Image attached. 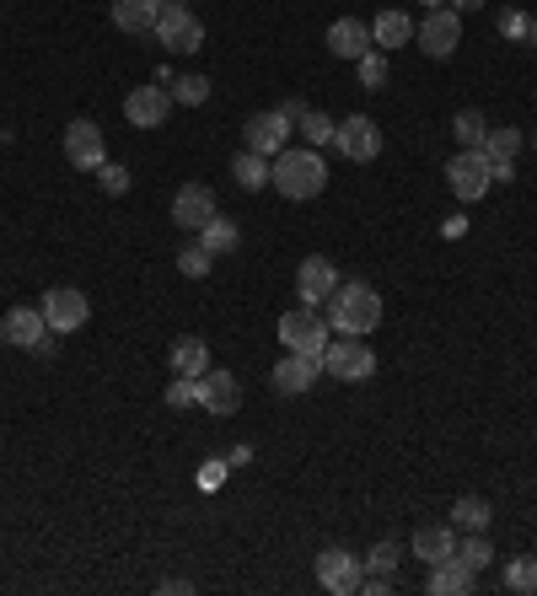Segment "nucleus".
<instances>
[{
    "mask_svg": "<svg viewBox=\"0 0 537 596\" xmlns=\"http://www.w3.org/2000/svg\"><path fill=\"white\" fill-rule=\"evenodd\" d=\"M408 38H414V22H408L403 11H382V16L371 22V44H377V49H398Z\"/></svg>",
    "mask_w": 537,
    "mask_h": 596,
    "instance_id": "obj_26",
    "label": "nucleus"
},
{
    "mask_svg": "<svg viewBox=\"0 0 537 596\" xmlns=\"http://www.w3.org/2000/svg\"><path fill=\"white\" fill-rule=\"evenodd\" d=\"M452 11H484V0H452Z\"/></svg>",
    "mask_w": 537,
    "mask_h": 596,
    "instance_id": "obj_42",
    "label": "nucleus"
},
{
    "mask_svg": "<svg viewBox=\"0 0 537 596\" xmlns=\"http://www.w3.org/2000/svg\"><path fill=\"white\" fill-rule=\"evenodd\" d=\"M318 377H323V360H318V355H296V349H285V355L274 360V388H279L285 397L312 393Z\"/></svg>",
    "mask_w": 537,
    "mask_h": 596,
    "instance_id": "obj_13",
    "label": "nucleus"
},
{
    "mask_svg": "<svg viewBox=\"0 0 537 596\" xmlns=\"http://www.w3.org/2000/svg\"><path fill=\"white\" fill-rule=\"evenodd\" d=\"M329 49H334L338 60H360V55L377 49V44H371V27H366L360 16H338L334 27H329Z\"/></svg>",
    "mask_w": 537,
    "mask_h": 596,
    "instance_id": "obj_21",
    "label": "nucleus"
},
{
    "mask_svg": "<svg viewBox=\"0 0 537 596\" xmlns=\"http://www.w3.org/2000/svg\"><path fill=\"white\" fill-rule=\"evenodd\" d=\"M500 33L505 38H527V16L522 11H500Z\"/></svg>",
    "mask_w": 537,
    "mask_h": 596,
    "instance_id": "obj_39",
    "label": "nucleus"
},
{
    "mask_svg": "<svg viewBox=\"0 0 537 596\" xmlns=\"http://www.w3.org/2000/svg\"><path fill=\"white\" fill-rule=\"evenodd\" d=\"M489 162H484V151H457L452 162H446V189L463 199V204H473V199L489 194Z\"/></svg>",
    "mask_w": 537,
    "mask_h": 596,
    "instance_id": "obj_8",
    "label": "nucleus"
},
{
    "mask_svg": "<svg viewBox=\"0 0 537 596\" xmlns=\"http://www.w3.org/2000/svg\"><path fill=\"white\" fill-rule=\"evenodd\" d=\"M329 312V329L338 333H355V338H366V333L382 329V296L366 285V279H338V290L323 301Z\"/></svg>",
    "mask_w": 537,
    "mask_h": 596,
    "instance_id": "obj_1",
    "label": "nucleus"
},
{
    "mask_svg": "<svg viewBox=\"0 0 537 596\" xmlns=\"http://www.w3.org/2000/svg\"><path fill=\"white\" fill-rule=\"evenodd\" d=\"M527 38H533V49H537V16H533V22H527Z\"/></svg>",
    "mask_w": 537,
    "mask_h": 596,
    "instance_id": "obj_43",
    "label": "nucleus"
},
{
    "mask_svg": "<svg viewBox=\"0 0 537 596\" xmlns=\"http://www.w3.org/2000/svg\"><path fill=\"white\" fill-rule=\"evenodd\" d=\"M489 500H478V494H463L457 505H452V527H463V532H489Z\"/></svg>",
    "mask_w": 537,
    "mask_h": 596,
    "instance_id": "obj_28",
    "label": "nucleus"
},
{
    "mask_svg": "<svg viewBox=\"0 0 537 596\" xmlns=\"http://www.w3.org/2000/svg\"><path fill=\"white\" fill-rule=\"evenodd\" d=\"M505 592H516V596H533L537 592V559H533V553H522V559H511V564H505Z\"/></svg>",
    "mask_w": 537,
    "mask_h": 596,
    "instance_id": "obj_29",
    "label": "nucleus"
},
{
    "mask_svg": "<svg viewBox=\"0 0 537 596\" xmlns=\"http://www.w3.org/2000/svg\"><path fill=\"white\" fill-rule=\"evenodd\" d=\"M151 33L162 38L167 55H194V49H204V22L189 11V5H162Z\"/></svg>",
    "mask_w": 537,
    "mask_h": 596,
    "instance_id": "obj_5",
    "label": "nucleus"
},
{
    "mask_svg": "<svg viewBox=\"0 0 537 596\" xmlns=\"http://www.w3.org/2000/svg\"><path fill=\"white\" fill-rule=\"evenodd\" d=\"M425 5H430V11H435V5H446V0H425Z\"/></svg>",
    "mask_w": 537,
    "mask_h": 596,
    "instance_id": "obj_44",
    "label": "nucleus"
},
{
    "mask_svg": "<svg viewBox=\"0 0 537 596\" xmlns=\"http://www.w3.org/2000/svg\"><path fill=\"white\" fill-rule=\"evenodd\" d=\"M167 360H172L178 377H194V382H200L204 371H210V344H204L200 333H183V338H172Z\"/></svg>",
    "mask_w": 537,
    "mask_h": 596,
    "instance_id": "obj_23",
    "label": "nucleus"
},
{
    "mask_svg": "<svg viewBox=\"0 0 537 596\" xmlns=\"http://www.w3.org/2000/svg\"><path fill=\"white\" fill-rule=\"evenodd\" d=\"M323 371L338 377V382H366L377 371V349L360 344L355 333H338V338H329V349H323Z\"/></svg>",
    "mask_w": 537,
    "mask_h": 596,
    "instance_id": "obj_3",
    "label": "nucleus"
},
{
    "mask_svg": "<svg viewBox=\"0 0 537 596\" xmlns=\"http://www.w3.org/2000/svg\"><path fill=\"white\" fill-rule=\"evenodd\" d=\"M210 264H215V253H210L204 242H189V248H178V269H183L189 279H204V274H210Z\"/></svg>",
    "mask_w": 537,
    "mask_h": 596,
    "instance_id": "obj_34",
    "label": "nucleus"
},
{
    "mask_svg": "<svg viewBox=\"0 0 537 596\" xmlns=\"http://www.w3.org/2000/svg\"><path fill=\"white\" fill-rule=\"evenodd\" d=\"M360 581H366V559H355V553H344V548H323V553H318V586H323V592L355 596Z\"/></svg>",
    "mask_w": 537,
    "mask_h": 596,
    "instance_id": "obj_7",
    "label": "nucleus"
},
{
    "mask_svg": "<svg viewBox=\"0 0 537 596\" xmlns=\"http://www.w3.org/2000/svg\"><path fill=\"white\" fill-rule=\"evenodd\" d=\"M452 134L463 140V151H478V145H484V134H489V119H484L478 108H463V114L452 119Z\"/></svg>",
    "mask_w": 537,
    "mask_h": 596,
    "instance_id": "obj_30",
    "label": "nucleus"
},
{
    "mask_svg": "<svg viewBox=\"0 0 537 596\" xmlns=\"http://www.w3.org/2000/svg\"><path fill=\"white\" fill-rule=\"evenodd\" d=\"M338 290V269L334 259H301V269H296V296H301V307H318V301H329Z\"/></svg>",
    "mask_w": 537,
    "mask_h": 596,
    "instance_id": "obj_15",
    "label": "nucleus"
},
{
    "mask_svg": "<svg viewBox=\"0 0 537 596\" xmlns=\"http://www.w3.org/2000/svg\"><path fill=\"white\" fill-rule=\"evenodd\" d=\"M414 38H419V49H425L430 60H452V55H457V44H463V11L435 5V11L414 27Z\"/></svg>",
    "mask_w": 537,
    "mask_h": 596,
    "instance_id": "obj_6",
    "label": "nucleus"
},
{
    "mask_svg": "<svg viewBox=\"0 0 537 596\" xmlns=\"http://www.w3.org/2000/svg\"><path fill=\"white\" fill-rule=\"evenodd\" d=\"M97 183H103L114 199L130 194V167H119V162H103V167H97Z\"/></svg>",
    "mask_w": 537,
    "mask_h": 596,
    "instance_id": "obj_37",
    "label": "nucleus"
},
{
    "mask_svg": "<svg viewBox=\"0 0 537 596\" xmlns=\"http://www.w3.org/2000/svg\"><path fill=\"white\" fill-rule=\"evenodd\" d=\"M65 156H70V167L97 172V167L108 162V140H103V130H97L92 119H75L65 130Z\"/></svg>",
    "mask_w": 537,
    "mask_h": 596,
    "instance_id": "obj_11",
    "label": "nucleus"
},
{
    "mask_svg": "<svg viewBox=\"0 0 537 596\" xmlns=\"http://www.w3.org/2000/svg\"><path fill=\"white\" fill-rule=\"evenodd\" d=\"M86 318H92V301H86L75 285H55V290L44 296V323H49V333L86 329Z\"/></svg>",
    "mask_w": 537,
    "mask_h": 596,
    "instance_id": "obj_9",
    "label": "nucleus"
},
{
    "mask_svg": "<svg viewBox=\"0 0 537 596\" xmlns=\"http://www.w3.org/2000/svg\"><path fill=\"white\" fill-rule=\"evenodd\" d=\"M279 344L296 349V355H318V360H323V349H329V318H323L318 307L285 312V318H279Z\"/></svg>",
    "mask_w": 537,
    "mask_h": 596,
    "instance_id": "obj_4",
    "label": "nucleus"
},
{
    "mask_svg": "<svg viewBox=\"0 0 537 596\" xmlns=\"http://www.w3.org/2000/svg\"><path fill=\"white\" fill-rule=\"evenodd\" d=\"M200 242L215 253V259H226V253H237L242 231H237V220H226V215H210V220L200 226Z\"/></svg>",
    "mask_w": 537,
    "mask_h": 596,
    "instance_id": "obj_25",
    "label": "nucleus"
},
{
    "mask_svg": "<svg viewBox=\"0 0 537 596\" xmlns=\"http://www.w3.org/2000/svg\"><path fill=\"white\" fill-rule=\"evenodd\" d=\"M231 178H237V189H248V194L268 189V156H259V151H242V156L231 162Z\"/></svg>",
    "mask_w": 537,
    "mask_h": 596,
    "instance_id": "obj_27",
    "label": "nucleus"
},
{
    "mask_svg": "<svg viewBox=\"0 0 537 596\" xmlns=\"http://www.w3.org/2000/svg\"><path fill=\"white\" fill-rule=\"evenodd\" d=\"M360 592H366V596H387V592H393V575H366V581H360Z\"/></svg>",
    "mask_w": 537,
    "mask_h": 596,
    "instance_id": "obj_41",
    "label": "nucleus"
},
{
    "mask_svg": "<svg viewBox=\"0 0 537 596\" xmlns=\"http://www.w3.org/2000/svg\"><path fill=\"white\" fill-rule=\"evenodd\" d=\"M220 478H226V463H220V457L200 467V484H204V489H220Z\"/></svg>",
    "mask_w": 537,
    "mask_h": 596,
    "instance_id": "obj_40",
    "label": "nucleus"
},
{
    "mask_svg": "<svg viewBox=\"0 0 537 596\" xmlns=\"http://www.w3.org/2000/svg\"><path fill=\"white\" fill-rule=\"evenodd\" d=\"M414 553H419L425 564L452 559V553H457V527H452V522H425V527L414 532Z\"/></svg>",
    "mask_w": 537,
    "mask_h": 596,
    "instance_id": "obj_22",
    "label": "nucleus"
},
{
    "mask_svg": "<svg viewBox=\"0 0 537 596\" xmlns=\"http://www.w3.org/2000/svg\"><path fill=\"white\" fill-rule=\"evenodd\" d=\"M162 5H189V0H162Z\"/></svg>",
    "mask_w": 537,
    "mask_h": 596,
    "instance_id": "obj_45",
    "label": "nucleus"
},
{
    "mask_svg": "<svg viewBox=\"0 0 537 596\" xmlns=\"http://www.w3.org/2000/svg\"><path fill=\"white\" fill-rule=\"evenodd\" d=\"M210 215H220V210H215V194H210L204 183H183V189L172 194V220H178L183 231H200Z\"/></svg>",
    "mask_w": 537,
    "mask_h": 596,
    "instance_id": "obj_18",
    "label": "nucleus"
},
{
    "mask_svg": "<svg viewBox=\"0 0 537 596\" xmlns=\"http://www.w3.org/2000/svg\"><path fill=\"white\" fill-rule=\"evenodd\" d=\"M290 119L279 114V108H268V114H253L248 124H242V140H248V151H259V156H279L285 145H290Z\"/></svg>",
    "mask_w": 537,
    "mask_h": 596,
    "instance_id": "obj_12",
    "label": "nucleus"
},
{
    "mask_svg": "<svg viewBox=\"0 0 537 596\" xmlns=\"http://www.w3.org/2000/svg\"><path fill=\"white\" fill-rule=\"evenodd\" d=\"M268 183L285 199H312L329 189V162L318 156V145H285L268 167Z\"/></svg>",
    "mask_w": 537,
    "mask_h": 596,
    "instance_id": "obj_2",
    "label": "nucleus"
},
{
    "mask_svg": "<svg viewBox=\"0 0 537 596\" xmlns=\"http://www.w3.org/2000/svg\"><path fill=\"white\" fill-rule=\"evenodd\" d=\"M167 114H172V92H162V86H134L124 97V119L134 130H162Z\"/></svg>",
    "mask_w": 537,
    "mask_h": 596,
    "instance_id": "obj_14",
    "label": "nucleus"
},
{
    "mask_svg": "<svg viewBox=\"0 0 537 596\" xmlns=\"http://www.w3.org/2000/svg\"><path fill=\"white\" fill-rule=\"evenodd\" d=\"M172 103H183V108L210 103V75H172Z\"/></svg>",
    "mask_w": 537,
    "mask_h": 596,
    "instance_id": "obj_33",
    "label": "nucleus"
},
{
    "mask_svg": "<svg viewBox=\"0 0 537 596\" xmlns=\"http://www.w3.org/2000/svg\"><path fill=\"white\" fill-rule=\"evenodd\" d=\"M237 403H242V382H237L231 371H204L200 377V408L204 414L226 419V414H237Z\"/></svg>",
    "mask_w": 537,
    "mask_h": 596,
    "instance_id": "obj_17",
    "label": "nucleus"
},
{
    "mask_svg": "<svg viewBox=\"0 0 537 596\" xmlns=\"http://www.w3.org/2000/svg\"><path fill=\"white\" fill-rule=\"evenodd\" d=\"M533 145H537V130H533Z\"/></svg>",
    "mask_w": 537,
    "mask_h": 596,
    "instance_id": "obj_46",
    "label": "nucleus"
},
{
    "mask_svg": "<svg viewBox=\"0 0 537 596\" xmlns=\"http://www.w3.org/2000/svg\"><path fill=\"white\" fill-rule=\"evenodd\" d=\"M189 403H200V382H194V377H178V382L167 388V408H189Z\"/></svg>",
    "mask_w": 537,
    "mask_h": 596,
    "instance_id": "obj_38",
    "label": "nucleus"
},
{
    "mask_svg": "<svg viewBox=\"0 0 537 596\" xmlns=\"http://www.w3.org/2000/svg\"><path fill=\"white\" fill-rule=\"evenodd\" d=\"M478 151H484V162H489V178H494V183H511V178H516L511 162H516V151H522V130H494V124H489Z\"/></svg>",
    "mask_w": 537,
    "mask_h": 596,
    "instance_id": "obj_16",
    "label": "nucleus"
},
{
    "mask_svg": "<svg viewBox=\"0 0 537 596\" xmlns=\"http://www.w3.org/2000/svg\"><path fill=\"white\" fill-rule=\"evenodd\" d=\"M162 0H114V27L119 33H151Z\"/></svg>",
    "mask_w": 537,
    "mask_h": 596,
    "instance_id": "obj_24",
    "label": "nucleus"
},
{
    "mask_svg": "<svg viewBox=\"0 0 537 596\" xmlns=\"http://www.w3.org/2000/svg\"><path fill=\"white\" fill-rule=\"evenodd\" d=\"M44 333H49L44 307H11V312L0 318V338H5V344H16V349H33Z\"/></svg>",
    "mask_w": 537,
    "mask_h": 596,
    "instance_id": "obj_19",
    "label": "nucleus"
},
{
    "mask_svg": "<svg viewBox=\"0 0 537 596\" xmlns=\"http://www.w3.org/2000/svg\"><path fill=\"white\" fill-rule=\"evenodd\" d=\"M334 119L329 114H318V108H307L301 119H296V134H307V145H334Z\"/></svg>",
    "mask_w": 537,
    "mask_h": 596,
    "instance_id": "obj_32",
    "label": "nucleus"
},
{
    "mask_svg": "<svg viewBox=\"0 0 537 596\" xmlns=\"http://www.w3.org/2000/svg\"><path fill=\"white\" fill-rule=\"evenodd\" d=\"M425 586H430V596H468L473 586H478V570L452 553V559L430 564V581H425Z\"/></svg>",
    "mask_w": 537,
    "mask_h": 596,
    "instance_id": "obj_20",
    "label": "nucleus"
},
{
    "mask_svg": "<svg viewBox=\"0 0 537 596\" xmlns=\"http://www.w3.org/2000/svg\"><path fill=\"white\" fill-rule=\"evenodd\" d=\"M457 559H463V564H473V570H489L494 548H489V537H484V532H473L468 543H457Z\"/></svg>",
    "mask_w": 537,
    "mask_h": 596,
    "instance_id": "obj_36",
    "label": "nucleus"
},
{
    "mask_svg": "<svg viewBox=\"0 0 537 596\" xmlns=\"http://www.w3.org/2000/svg\"><path fill=\"white\" fill-rule=\"evenodd\" d=\"M366 575H398V543H377L366 553Z\"/></svg>",
    "mask_w": 537,
    "mask_h": 596,
    "instance_id": "obj_35",
    "label": "nucleus"
},
{
    "mask_svg": "<svg viewBox=\"0 0 537 596\" xmlns=\"http://www.w3.org/2000/svg\"><path fill=\"white\" fill-rule=\"evenodd\" d=\"M355 70H360V86H366V92H382V86H387V49H366V55L355 60Z\"/></svg>",
    "mask_w": 537,
    "mask_h": 596,
    "instance_id": "obj_31",
    "label": "nucleus"
},
{
    "mask_svg": "<svg viewBox=\"0 0 537 596\" xmlns=\"http://www.w3.org/2000/svg\"><path fill=\"white\" fill-rule=\"evenodd\" d=\"M334 145L349 162H377V156H382V130H377V119L355 114V119H344L334 130Z\"/></svg>",
    "mask_w": 537,
    "mask_h": 596,
    "instance_id": "obj_10",
    "label": "nucleus"
}]
</instances>
